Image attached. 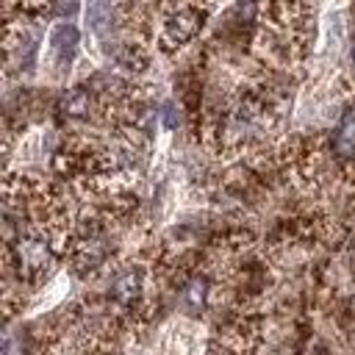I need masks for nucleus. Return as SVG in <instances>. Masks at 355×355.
Wrapping results in <instances>:
<instances>
[{
	"label": "nucleus",
	"instance_id": "nucleus-1",
	"mask_svg": "<svg viewBox=\"0 0 355 355\" xmlns=\"http://www.w3.org/2000/svg\"><path fill=\"white\" fill-rule=\"evenodd\" d=\"M78 42H80V36H78L75 25L61 22V25L53 28V33H50V55H53V64H55L58 72H64L69 67V61H72V55L78 50Z\"/></svg>",
	"mask_w": 355,
	"mask_h": 355
},
{
	"label": "nucleus",
	"instance_id": "nucleus-2",
	"mask_svg": "<svg viewBox=\"0 0 355 355\" xmlns=\"http://www.w3.org/2000/svg\"><path fill=\"white\" fill-rule=\"evenodd\" d=\"M17 255H19V266L25 269H42L50 261V250L42 239H22L17 244Z\"/></svg>",
	"mask_w": 355,
	"mask_h": 355
},
{
	"label": "nucleus",
	"instance_id": "nucleus-3",
	"mask_svg": "<svg viewBox=\"0 0 355 355\" xmlns=\"http://www.w3.org/2000/svg\"><path fill=\"white\" fill-rule=\"evenodd\" d=\"M202 17H197V11H180V14H172L169 22H166V36L178 39V42H189L197 28H200Z\"/></svg>",
	"mask_w": 355,
	"mask_h": 355
},
{
	"label": "nucleus",
	"instance_id": "nucleus-4",
	"mask_svg": "<svg viewBox=\"0 0 355 355\" xmlns=\"http://www.w3.org/2000/svg\"><path fill=\"white\" fill-rule=\"evenodd\" d=\"M86 22H89V28H92L97 36H105V33H108V25H111V6H108L105 0H89Z\"/></svg>",
	"mask_w": 355,
	"mask_h": 355
},
{
	"label": "nucleus",
	"instance_id": "nucleus-5",
	"mask_svg": "<svg viewBox=\"0 0 355 355\" xmlns=\"http://www.w3.org/2000/svg\"><path fill=\"white\" fill-rule=\"evenodd\" d=\"M336 153L344 158L355 155V114H347L336 130Z\"/></svg>",
	"mask_w": 355,
	"mask_h": 355
},
{
	"label": "nucleus",
	"instance_id": "nucleus-6",
	"mask_svg": "<svg viewBox=\"0 0 355 355\" xmlns=\"http://www.w3.org/2000/svg\"><path fill=\"white\" fill-rule=\"evenodd\" d=\"M61 108H64L67 116H72V119H83V116H89L92 97H89V92H83V89H72V92L64 94Z\"/></svg>",
	"mask_w": 355,
	"mask_h": 355
},
{
	"label": "nucleus",
	"instance_id": "nucleus-7",
	"mask_svg": "<svg viewBox=\"0 0 355 355\" xmlns=\"http://www.w3.org/2000/svg\"><path fill=\"white\" fill-rule=\"evenodd\" d=\"M139 291H141V277H139V272H125V275L114 283V294H116V300H122V302H130Z\"/></svg>",
	"mask_w": 355,
	"mask_h": 355
},
{
	"label": "nucleus",
	"instance_id": "nucleus-8",
	"mask_svg": "<svg viewBox=\"0 0 355 355\" xmlns=\"http://www.w3.org/2000/svg\"><path fill=\"white\" fill-rule=\"evenodd\" d=\"M186 297H189V302H194V305H200V302L205 300V280H194V283L189 286V291H186Z\"/></svg>",
	"mask_w": 355,
	"mask_h": 355
},
{
	"label": "nucleus",
	"instance_id": "nucleus-9",
	"mask_svg": "<svg viewBox=\"0 0 355 355\" xmlns=\"http://www.w3.org/2000/svg\"><path fill=\"white\" fill-rule=\"evenodd\" d=\"M58 11H78V0H58Z\"/></svg>",
	"mask_w": 355,
	"mask_h": 355
},
{
	"label": "nucleus",
	"instance_id": "nucleus-10",
	"mask_svg": "<svg viewBox=\"0 0 355 355\" xmlns=\"http://www.w3.org/2000/svg\"><path fill=\"white\" fill-rule=\"evenodd\" d=\"M352 61H355V47H352Z\"/></svg>",
	"mask_w": 355,
	"mask_h": 355
}]
</instances>
